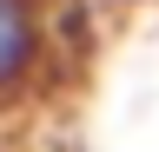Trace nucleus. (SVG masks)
<instances>
[{
  "label": "nucleus",
  "instance_id": "obj_1",
  "mask_svg": "<svg viewBox=\"0 0 159 152\" xmlns=\"http://www.w3.org/2000/svg\"><path fill=\"white\" fill-rule=\"evenodd\" d=\"M40 46L47 33H40L33 0H0V99L27 93V80L40 73Z\"/></svg>",
  "mask_w": 159,
  "mask_h": 152
}]
</instances>
